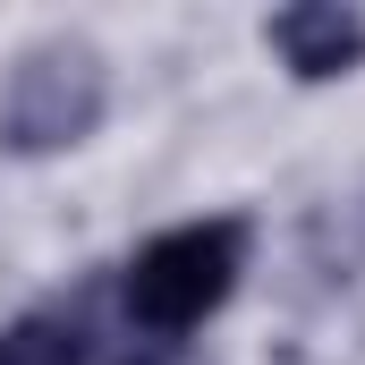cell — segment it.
Returning <instances> with one entry per match:
<instances>
[{"label":"cell","instance_id":"cell-3","mask_svg":"<svg viewBox=\"0 0 365 365\" xmlns=\"http://www.w3.org/2000/svg\"><path fill=\"white\" fill-rule=\"evenodd\" d=\"M264 34H272V51L306 77V86L349 77V68L365 60V17H357V9H340V0H297V9H280Z\"/></svg>","mask_w":365,"mask_h":365},{"label":"cell","instance_id":"cell-2","mask_svg":"<svg viewBox=\"0 0 365 365\" xmlns=\"http://www.w3.org/2000/svg\"><path fill=\"white\" fill-rule=\"evenodd\" d=\"M102 110V68L86 51H34L17 77H9V102H0V136L17 153H43V145H77Z\"/></svg>","mask_w":365,"mask_h":365},{"label":"cell","instance_id":"cell-5","mask_svg":"<svg viewBox=\"0 0 365 365\" xmlns=\"http://www.w3.org/2000/svg\"><path fill=\"white\" fill-rule=\"evenodd\" d=\"M119 365H162V357H119Z\"/></svg>","mask_w":365,"mask_h":365},{"label":"cell","instance_id":"cell-4","mask_svg":"<svg viewBox=\"0 0 365 365\" xmlns=\"http://www.w3.org/2000/svg\"><path fill=\"white\" fill-rule=\"evenodd\" d=\"M77 357H86V331L60 314H26L0 331V365H77Z\"/></svg>","mask_w":365,"mask_h":365},{"label":"cell","instance_id":"cell-1","mask_svg":"<svg viewBox=\"0 0 365 365\" xmlns=\"http://www.w3.org/2000/svg\"><path fill=\"white\" fill-rule=\"evenodd\" d=\"M247 272V221H187L162 230L153 247H136L128 264V323L153 331V340H179L195 331Z\"/></svg>","mask_w":365,"mask_h":365}]
</instances>
